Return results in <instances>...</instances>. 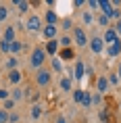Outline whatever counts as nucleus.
<instances>
[{"label":"nucleus","instance_id":"f257e3e1","mask_svg":"<svg viewBox=\"0 0 121 123\" xmlns=\"http://www.w3.org/2000/svg\"><path fill=\"white\" fill-rule=\"evenodd\" d=\"M44 61H46V50L44 48H33L32 58H29V65H32L33 69H42Z\"/></svg>","mask_w":121,"mask_h":123},{"label":"nucleus","instance_id":"f03ea898","mask_svg":"<svg viewBox=\"0 0 121 123\" xmlns=\"http://www.w3.org/2000/svg\"><path fill=\"white\" fill-rule=\"evenodd\" d=\"M73 42H75L77 46H88V36H86V31H83L82 27H73Z\"/></svg>","mask_w":121,"mask_h":123},{"label":"nucleus","instance_id":"7ed1b4c3","mask_svg":"<svg viewBox=\"0 0 121 123\" xmlns=\"http://www.w3.org/2000/svg\"><path fill=\"white\" fill-rule=\"evenodd\" d=\"M88 44H90V48H92V52H94V54H100V52L104 50V46H107V44H104V40H102L100 36H94Z\"/></svg>","mask_w":121,"mask_h":123},{"label":"nucleus","instance_id":"20e7f679","mask_svg":"<svg viewBox=\"0 0 121 123\" xmlns=\"http://www.w3.org/2000/svg\"><path fill=\"white\" fill-rule=\"evenodd\" d=\"M25 25H27L29 31H42V29H44V27H42V19H40L38 15H32V17L27 19Z\"/></svg>","mask_w":121,"mask_h":123},{"label":"nucleus","instance_id":"39448f33","mask_svg":"<svg viewBox=\"0 0 121 123\" xmlns=\"http://www.w3.org/2000/svg\"><path fill=\"white\" fill-rule=\"evenodd\" d=\"M36 84L40 88H44V86L50 84V71H46V69H38V75H36Z\"/></svg>","mask_w":121,"mask_h":123},{"label":"nucleus","instance_id":"423d86ee","mask_svg":"<svg viewBox=\"0 0 121 123\" xmlns=\"http://www.w3.org/2000/svg\"><path fill=\"white\" fill-rule=\"evenodd\" d=\"M102 40H104V44H107V46H111V44H117L121 38L117 36V31H115L113 27H108V29H104V38H102Z\"/></svg>","mask_w":121,"mask_h":123},{"label":"nucleus","instance_id":"0eeeda50","mask_svg":"<svg viewBox=\"0 0 121 123\" xmlns=\"http://www.w3.org/2000/svg\"><path fill=\"white\" fill-rule=\"evenodd\" d=\"M42 33H44V38L50 42V40H57V33H58V27L57 25H44V29H42Z\"/></svg>","mask_w":121,"mask_h":123},{"label":"nucleus","instance_id":"6e6552de","mask_svg":"<svg viewBox=\"0 0 121 123\" xmlns=\"http://www.w3.org/2000/svg\"><path fill=\"white\" fill-rule=\"evenodd\" d=\"M108 77H104V75H100V77L96 79V90H98V94H104V92L108 90Z\"/></svg>","mask_w":121,"mask_h":123},{"label":"nucleus","instance_id":"1a4fd4ad","mask_svg":"<svg viewBox=\"0 0 121 123\" xmlns=\"http://www.w3.org/2000/svg\"><path fill=\"white\" fill-rule=\"evenodd\" d=\"M86 75V65H83L82 61H75V67H73V77L75 79H83Z\"/></svg>","mask_w":121,"mask_h":123},{"label":"nucleus","instance_id":"9d476101","mask_svg":"<svg viewBox=\"0 0 121 123\" xmlns=\"http://www.w3.org/2000/svg\"><path fill=\"white\" fill-rule=\"evenodd\" d=\"M98 8H100L102 11V15H107V17H111V15H113V4H111V2H108V0H98Z\"/></svg>","mask_w":121,"mask_h":123},{"label":"nucleus","instance_id":"9b49d317","mask_svg":"<svg viewBox=\"0 0 121 123\" xmlns=\"http://www.w3.org/2000/svg\"><path fill=\"white\" fill-rule=\"evenodd\" d=\"M107 54H108L111 58L119 56V54H121V40L117 42V44H111V46H107Z\"/></svg>","mask_w":121,"mask_h":123},{"label":"nucleus","instance_id":"f8f14e48","mask_svg":"<svg viewBox=\"0 0 121 123\" xmlns=\"http://www.w3.org/2000/svg\"><path fill=\"white\" fill-rule=\"evenodd\" d=\"M58 86H61V90H63V92H73V90H71V88H73V79H71L69 75L61 77V84H58Z\"/></svg>","mask_w":121,"mask_h":123},{"label":"nucleus","instance_id":"ddd939ff","mask_svg":"<svg viewBox=\"0 0 121 123\" xmlns=\"http://www.w3.org/2000/svg\"><path fill=\"white\" fill-rule=\"evenodd\" d=\"M44 50L48 52V54L54 56V54L58 52V40H50V42H46V48H44Z\"/></svg>","mask_w":121,"mask_h":123},{"label":"nucleus","instance_id":"4468645a","mask_svg":"<svg viewBox=\"0 0 121 123\" xmlns=\"http://www.w3.org/2000/svg\"><path fill=\"white\" fill-rule=\"evenodd\" d=\"M44 19H46V25H57V23H58V17H57L54 11H46Z\"/></svg>","mask_w":121,"mask_h":123},{"label":"nucleus","instance_id":"2eb2a0df","mask_svg":"<svg viewBox=\"0 0 121 123\" xmlns=\"http://www.w3.org/2000/svg\"><path fill=\"white\" fill-rule=\"evenodd\" d=\"M8 81H11V84H19V81H21V71H19V69L8 71Z\"/></svg>","mask_w":121,"mask_h":123},{"label":"nucleus","instance_id":"dca6fc26","mask_svg":"<svg viewBox=\"0 0 121 123\" xmlns=\"http://www.w3.org/2000/svg\"><path fill=\"white\" fill-rule=\"evenodd\" d=\"M29 115H32L33 121H36V119H40V117H42V106H40V104H33V106H32V113H29Z\"/></svg>","mask_w":121,"mask_h":123},{"label":"nucleus","instance_id":"f3484780","mask_svg":"<svg viewBox=\"0 0 121 123\" xmlns=\"http://www.w3.org/2000/svg\"><path fill=\"white\" fill-rule=\"evenodd\" d=\"M2 40L15 42V27H6V29H4V38H2Z\"/></svg>","mask_w":121,"mask_h":123},{"label":"nucleus","instance_id":"a211bd4d","mask_svg":"<svg viewBox=\"0 0 121 123\" xmlns=\"http://www.w3.org/2000/svg\"><path fill=\"white\" fill-rule=\"evenodd\" d=\"M61 58L63 61H71L73 58V48H63L61 50Z\"/></svg>","mask_w":121,"mask_h":123},{"label":"nucleus","instance_id":"6ab92c4d","mask_svg":"<svg viewBox=\"0 0 121 123\" xmlns=\"http://www.w3.org/2000/svg\"><path fill=\"white\" fill-rule=\"evenodd\" d=\"M98 25L104 27V29H108V27H111V19H108L107 15H102V17H98Z\"/></svg>","mask_w":121,"mask_h":123},{"label":"nucleus","instance_id":"aec40b11","mask_svg":"<svg viewBox=\"0 0 121 123\" xmlns=\"http://www.w3.org/2000/svg\"><path fill=\"white\" fill-rule=\"evenodd\" d=\"M17 65H19V58H15V56H11V58L6 61V69H8V71L17 69Z\"/></svg>","mask_w":121,"mask_h":123},{"label":"nucleus","instance_id":"412c9836","mask_svg":"<svg viewBox=\"0 0 121 123\" xmlns=\"http://www.w3.org/2000/svg\"><path fill=\"white\" fill-rule=\"evenodd\" d=\"M21 50H23L21 42H17V40H15V42H11V52H13V54H19Z\"/></svg>","mask_w":121,"mask_h":123},{"label":"nucleus","instance_id":"4be33fe9","mask_svg":"<svg viewBox=\"0 0 121 123\" xmlns=\"http://www.w3.org/2000/svg\"><path fill=\"white\" fill-rule=\"evenodd\" d=\"M71 42H73V40H71L69 36H63V38L58 40V46H63V48H71Z\"/></svg>","mask_w":121,"mask_h":123},{"label":"nucleus","instance_id":"5701e85b","mask_svg":"<svg viewBox=\"0 0 121 123\" xmlns=\"http://www.w3.org/2000/svg\"><path fill=\"white\" fill-rule=\"evenodd\" d=\"M52 69L57 73H63V63H61V58H52Z\"/></svg>","mask_w":121,"mask_h":123},{"label":"nucleus","instance_id":"b1692460","mask_svg":"<svg viewBox=\"0 0 121 123\" xmlns=\"http://www.w3.org/2000/svg\"><path fill=\"white\" fill-rule=\"evenodd\" d=\"M11 121V115H8V111L0 109V123H8Z\"/></svg>","mask_w":121,"mask_h":123},{"label":"nucleus","instance_id":"393cba45","mask_svg":"<svg viewBox=\"0 0 121 123\" xmlns=\"http://www.w3.org/2000/svg\"><path fill=\"white\" fill-rule=\"evenodd\" d=\"M82 104H83V106H92V96H90V92H83Z\"/></svg>","mask_w":121,"mask_h":123},{"label":"nucleus","instance_id":"a878e982","mask_svg":"<svg viewBox=\"0 0 121 123\" xmlns=\"http://www.w3.org/2000/svg\"><path fill=\"white\" fill-rule=\"evenodd\" d=\"M82 98H83V90H73V100L77 104H82Z\"/></svg>","mask_w":121,"mask_h":123},{"label":"nucleus","instance_id":"bb28decb","mask_svg":"<svg viewBox=\"0 0 121 123\" xmlns=\"http://www.w3.org/2000/svg\"><path fill=\"white\" fill-rule=\"evenodd\" d=\"M82 19H83V23H86V25H90V23L94 21V17H92V13H90V11H86V13L82 15Z\"/></svg>","mask_w":121,"mask_h":123},{"label":"nucleus","instance_id":"cd10ccee","mask_svg":"<svg viewBox=\"0 0 121 123\" xmlns=\"http://www.w3.org/2000/svg\"><path fill=\"white\" fill-rule=\"evenodd\" d=\"M11 98H13L15 102H17V100H21V98H23V92H21L19 88H17V90H13V92H11Z\"/></svg>","mask_w":121,"mask_h":123},{"label":"nucleus","instance_id":"c85d7f7f","mask_svg":"<svg viewBox=\"0 0 121 123\" xmlns=\"http://www.w3.org/2000/svg\"><path fill=\"white\" fill-rule=\"evenodd\" d=\"M15 4L19 6V11H21V13H25V11H29V2H21V0H17Z\"/></svg>","mask_w":121,"mask_h":123},{"label":"nucleus","instance_id":"c756f323","mask_svg":"<svg viewBox=\"0 0 121 123\" xmlns=\"http://www.w3.org/2000/svg\"><path fill=\"white\" fill-rule=\"evenodd\" d=\"M0 50H2V52H11V42L2 40V42H0Z\"/></svg>","mask_w":121,"mask_h":123},{"label":"nucleus","instance_id":"7c9ffc66","mask_svg":"<svg viewBox=\"0 0 121 123\" xmlns=\"http://www.w3.org/2000/svg\"><path fill=\"white\" fill-rule=\"evenodd\" d=\"M8 98H11V92L4 90V88H0V100L4 102V100H8Z\"/></svg>","mask_w":121,"mask_h":123},{"label":"nucleus","instance_id":"2f4dec72","mask_svg":"<svg viewBox=\"0 0 121 123\" xmlns=\"http://www.w3.org/2000/svg\"><path fill=\"white\" fill-rule=\"evenodd\" d=\"M100 119H102L104 123H113V119H111V115H108L107 111H100Z\"/></svg>","mask_w":121,"mask_h":123},{"label":"nucleus","instance_id":"473e14b6","mask_svg":"<svg viewBox=\"0 0 121 123\" xmlns=\"http://www.w3.org/2000/svg\"><path fill=\"white\" fill-rule=\"evenodd\" d=\"M11 109H15V100H13V98L4 100V111H11Z\"/></svg>","mask_w":121,"mask_h":123},{"label":"nucleus","instance_id":"72a5a7b5","mask_svg":"<svg viewBox=\"0 0 121 123\" xmlns=\"http://www.w3.org/2000/svg\"><path fill=\"white\" fill-rule=\"evenodd\" d=\"M8 17V11H6V6H0V21H4Z\"/></svg>","mask_w":121,"mask_h":123},{"label":"nucleus","instance_id":"f704fd0d","mask_svg":"<svg viewBox=\"0 0 121 123\" xmlns=\"http://www.w3.org/2000/svg\"><path fill=\"white\" fill-rule=\"evenodd\" d=\"M108 84L117 86V84H119V75H108Z\"/></svg>","mask_w":121,"mask_h":123},{"label":"nucleus","instance_id":"c9c22d12","mask_svg":"<svg viewBox=\"0 0 121 123\" xmlns=\"http://www.w3.org/2000/svg\"><path fill=\"white\" fill-rule=\"evenodd\" d=\"M113 29H115V31H117V36H119V38H121V19L117 21V23H115V27H113Z\"/></svg>","mask_w":121,"mask_h":123},{"label":"nucleus","instance_id":"e433bc0d","mask_svg":"<svg viewBox=\"0 0 121 123\" xmlns=\"http://www.w3.org/2000/svg\"><path fill=\"white\" fill-rule=\"evenodd\" d=\"M88 6L90 8H98V0H88Z\"/></svg>","mask_w":121,"mask_h":123},{"label":"nucleus","instance_id":"4c0bfd02","mask_svg":"<svg viewBox=\"0 0 121 123\" xmlns=\"http://www.w3.org/2000/svg\"><path fill=\"white\" fill-rule=\"evenodd\" d=\"M92 104H100V94H96V96H92Z\"/></svg>","mask_w":121,"mask_h":123},{"label":"nucleus","instance_id":"58836bf2","mask_svg":"<svg viewBox=\"0 0 121 123\" xmlns=\"http://www.w3.org/2000/svg\"><path fill=\"white\" fill-rule=\"evenodd\" d=\"M57 123H67V119H65L63 115H58V117H57Z\"/></svg>","mask_w":121,"mask_h":123},{"label":"nucleus","instance_id":"ea45409f","mask_svg":"<svg viewBox=\"0 0 121 123\" xmlns=\"http://www.w3.org/2000/svg\"><path fill=\"white\" fill-rule=\"evenodd\" d=\"M119 75H121V65H119Z\"/></svg>","mask_w":121,"mask_h":123},{"label":"nucleus","instance_id":"a19ab883","mask_svg":"<svg viewBox=\"0 0 121 123\" xmlns=\"http://www.w3.org/2000/svg\"><path fill=\"white\" fill-rule=\"evenodd\" d=\"M8 123H11V121H8Z\"/></svg>","mask_w":121,"mask_h":123}]
</instances>
